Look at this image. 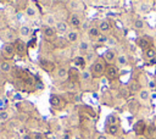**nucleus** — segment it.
<instances>
[{
    "label": "nucleus",
    "instance_id": "37",
    "mask_svg": "<svg viewBox=\"0 0 156 139\" xmlns=\"http://www.w3.org/2000/svg\"><path fill=\"white\" fill-rule=\"evenodd\" d=\"M107 124H116V117L115 116H108L107 117Z\"/></svg>",
    "mask_w": 156,
    "mask_h": 139
},
{
    "label": "nucleus",
    "instance_id": "36",
    "mask_svg": "<svg viewBox=\"0 0 156 139\" xmlns=\"http://www.w3.org/2000/svg\"><path fill=\"white\" fill-rule=\"evenodd\" d=\"M32 139H45V137L43 135V133L37 132V133H33L32 134Z\"/></svg>",
    "mask_w": 156,
    "mask_h": 139
},
{
    "label": "nucleus",
    "instance_id": "49",
    "mask_svg": "<svg viewBox=\"0 0 156 139\" xmlns=\"http://www.w3.org/2000/svg\"><path fill=\"white\" fill-rule=\"evenodd\" d=\"M155 44H156V40H155Z\"/></svg>",
    "mask_w": 156,
    "mask_h": 139
},
{
    "label": "nucleus",
    "instance_id": "48",
    "mask_svg": "<svg viewBox=\"0 0 156 139\" xmlns=\"http://www.w3.org/2000/svg\"><path fill=\"white\" fill-rule=\"evenodd\" d=\"M1 17H2V16H1V13H0V20H1Z\"/></svg>",
    "mask_w": 156,
    "mask_h": 139
},
{
    "label": "nucleus",
    "instance_id": "41",
    "mask_svg": "<svg viewBox=\"0 0 156 139\" xmlns=\"http://www.w3.org/2000/svg\"><path fill=\"white\" fill-rule=\"evenodd\" d=\"M96 139H107V137L105 135V134H98V137H96Z\"/></svg>",
    "mask_w": 156,
    "mask_h": 139
},
{
    "label": "nucleus",
    "instance_id": "32",
    "mask_svg": "<svg viewBox=\"0 0 156 139\" xmlns=\"http://www.w3.org/2000/svg\"><path fill=\"white\" fill-rule=\"evenodd\" d=\"M26 13H27L29 17H33V16L35 15V10H34L32 6H28V7L26 9Z\"/></svg>",
    "mask_w": 156,
    "mask_h": 139
},
{
    "label": "nucleus",
    "instance_id": "23",
    "mask_svg": "<svg viewBox=\"0 0 156 139\" xmlns=\"http://www.w3.org/2000/svg\"><path fill=\"white\" fill-rule=\"evenodd\" d=\"M55 44H56L57 46H60V48H65V46H67L68 40H67V39H63L62 37H60V38H56V39H55Z\"/></svg>",
    "mask_w": 156,
    "mask_h": 139
},
{
    "label": "nucleus",
    "instance_id": "2",
    "mask_svg": "<svg viewBox=\"0 0 156 139\" xmlns=\"http://www.w3.org/2000/svg\"><path fill=\"white\" fill-rule=\"evenodd\" d=\"M105 77L108 80H116L119 77V71L117 68V66L115 65H107L106 71H105Z\"/></svg>",
    "mask_w": 156,
    "mask_h": 139
},
{
    "label": "nucleus",
    "instance_id": "7",
    "mask_svg": "<svg viewBox=\"0 0 156 139\" xmlns=\"http://www.w3.org/2000/svg\"><path fill=\"white\" fill-rule=\"evenodd\" d=\"M50 105L54 107V109H62L65 106V101H62V99L58 96V95H55L52 94L50 96V100H49Z\"/></svg>",
    "mask_w": 156,
    "mask_h": 139
},
{
    "label": "nucleus",
    "instance_id": "20",
    "mask_svg": "<svg viewBox=\"0 0 156 139\" xmlns=\"http://www.w3.org/2000/svg\"><path fill=\"white\" fill-rule=\"evenodd\" d=\"M144 55H145L146 60H154V59H156V50L154 48H149L147 50L144 51Z\"/></svg>",
    "mask_w": 156,
    "mask_h": 139
},
{
    "label": "nucleus",
    "instance_id": "31",
    "mask_svg": "<svg viewBox=\"0 0 156 139\" xmlns=\"http://www.w3.org/2000/svg\"><path fill=\"white\" fill-rule=\"evenodd\" d=\"M80 78L83 79V80H90V78H91V73L89 72V71H83V73H80Z\"/></svg>",
    "mask_w": 156,
    "mask_h": 139
},
{
    "label": "nucleus",
    "instance_id": "42",
    "mask_svg": "<svg viewBox=\"0 0 156 139\" xmlns=\"http://www.w3.org/2000/svg\"><path fill=\"white\" fill-rule=\"evenodd\" d=\"M28 44H29V45H28V46H29V48H33V46H34V45H35V40H30V41H29V43H28Z\"/></svg>",
    "mask_w": 156,
    "mask_h": 139
},
{
    "label": "nucleus",
    "instance_id": "8",
    "mask_svg": "<svg viewBox=\"0 0 156 139\" xmlns=\"http://www.w3.org/2000/svg\"><path fill=\"white\" fill-rule=\"evenodd\" d=\"M43 35L45 39H55L56 38V29H54L52 27L50 26H45L43 28Z\"/></svg>",
    "mask_w": 156,
    "mask_h": 139
},
{
    "label": "nucleus",
    "instance_id": "46",
    "mask_svg": "<svg viewBox=\"0 0 156 139\" xmlns=\"http://www.w3.org/2000/svg\"><path fill=\"white\" fill-rule=\"evenodd\" d=\"M138 139H146L144 135H141V137H138Z\"/></svg>",
    "mask_w": 156,
    "mask_h": 139
},
{
    "label": "nucleus",
    "instance_id": "39",
    "mask_svg": "<svg viewBox=\"0 0 156 139\" xmlns=\"http://www.w3.org/2000/svg\"><path fill=\"white\" fill-rule=\"evenodd\" d=\"M68 4H69V7H72V9H77L78 7V2L77 1H69Z\"/></svg>",
    "mask_w": 156,
    "mask_h": 139
},
{
    "label": "nucleus",
    "instance_id": "47",
    "mask_svg": "<svg viewBox=\"0 0 156 139\" xmlns=\"http://www.w3.org/2000/svg\"><path fill=\"white\" fill-rule=\"evenodd\" d=\"M61 139H68V135H65V137H62Z\"/></svg>",
    "mask_w": 156,
    "mask_h": 139
},
{
    "label": "nucleus",
    "instance_id": "1",
    "mask_svg": "<svg viewBox=\"0 0 156 139\" xmlns=\"http://www.w3.org/2000/svg\"><path fill=\"white\" fill-rule=\"evenodd\" d=\"M106 62L105 60L102 59H96L93 65H91V70H90V73H91V77L94 78H100L102 74H105V71H106Z\"/></svg>",
    "mask_w": 156,
    "mask_h": 139
},
{
    "label": "nucleus",
    "instance_id": "19",
    "mask_svg": "<svg viewBox=\"0 0 156 139\" xmlns=\"http://www.w3.org/2000/svg\"><path fill=\"white\" fill-rule=\"evenodd\" d=\"M106 133L110 135H116L118 133V126L117 124H106Z\"/></svg>",
    "mask_w": 156,
    "mask_h": 139
},
{
    "label": "nucleus",
    "instance_id": "30",
    "mask_svg": "<svg viewBox=\"0 0 156 139\" xmlns=\"http://www.w3.org/2000/svg\"><path fill=\"white\" fill-rule=\"evenodd\" d=\"M139 10L141 12H149L151 10V5L150 4H146V2H141V5L139 6Z\"/></svg>",
    "mask_w": 156,
    "mask_h": 139
},
{
    "label": "nucleus",
    "instance_id": "34",
    "mask_svg": "<svg viewBox=\"0 0 156 139\" xmlns=\"http://www.w3.org/2000/svg\"><path fill=\"white\" fill-rule=\"evenodd\" d=\"M9 119V112L0 111V121H7Z\"/></svg>",
    "mask_w": 156,
    "mask_h": 139
},
{
    "label": "nucleus",
    "instance_id": "28",
    "mask_svg": "<svg viewBox=\"0 0 156 139\" xmlns=\"http://www.w3.org/2000/svg\"><path fill=\"white\" fill-rule=\"evenodd\" d=\"M133 26H134L135 29H143L144 28V21L140 20V18H138V20H135L133 22Z\"/></svg>",
    "mask_w": 156,
    "mask_h": 139
},
{
    "label": "nucleus",
    "instance_id": "33",
    "mask_svg": "<svg viewBox=\"0 0 156 139\" xmlns=\"http://www.w3.org/2000/svg\"><path fill=\"white\" fill-rule=\"evenodd\" d=\"M79 49H80V51H87L89 49V44L87 41H82L79 44Z\"/></svg>",
    "mask_w": 156,
    "mask_h": 139
},
{
    "label": "nucleus",
    "instance_id": "11",
    "mask_svg": "<svg viewBox=\"0 0 156 139\" xmlns=\"http://www.w3.org/2000/svg\"><path fill=\"white\" fill-rule=\"evenodd\" d=\"M144 137H145L146 139H155V138H156V127H155L154 124L146 126Z\"/></svg>",
    "mask_w": 156,
    "mask_h": 139
},
{
    "label": "nucleus",
    "instance_id": "25",
    "mask_svg": "<svg viewBox=\"0 0 156 139\" xmlns=\"http://www.w3.org/2000/svg\"><path fill=\"white\" fill-rule=\"evenodd\" d=\"M0 68H1V71L2 72H10L11 71V63L10 62H7V61H2L1 63H0Z\"/></svg>",
    "mask_w": 156,
    "mask_h": 139
},
{
    "label": "nucleus",
    "instance_id": "14",
    "mask_svg": "<svg viewBox=\"0 0 156 139\" xmlns=\"http://www.w3.org/2000/svg\"><path fill=\"white\" fill-rule=\"evenodd\" d=\"M55 29H56V32H58V33H66L67 29H68V23L65 22V21H58V22H56V24H55Z\"/></svg>",
    "mask_w": 156,
    "mask_h": 139
},
{
    "label": "nucleus",
    "instance_id": "22",
    "mask_svg": "<svg viewBox=\"0 0 156 139\" xmlns=\"http://www.w3.org/2000/svg\"><path fill=\"white\" fill-rule=\"evenodd\" d=\"M130 94H132V93H130V90H129L128 85H123V87H121V88H119V95H121L122 98L127 99V98H129V95H130Z\"/></svg>",
    "mask_w": 156,
    "mask_h": 139
},
{
    "label": "nucleus",
    "instance_id": "6",
    "mask_svg": "<svg viewBox=\"0 0 156 139\" xmlns=\"http://www.w3.org/2000/svg\"><path fill=\"white\" fill-rule=\"evenodd\" d=\"M13 46H15L16 52H17L18 55H21V56H23V55L26 54V51H27V44H26L23 40H21V39L15 40Z\"/></svg>",
    "mask_w": 156,
    "mask_h": 139
},
{
    "label": "nucleus",
    "instance_id": "21",
    "mask_svg": "<svg viewBox=\"0 0 156 139\" xmlns=\"http://www.w3.org/2000/svg\"><path fill=\"white\" fill-rule=\"evenodd\" d=\"M57 77H58V79L65 80V79L68 77V71H67L66 68H63V67H60V68L57 70Z\"/></svg>",
    "mask_w": 156,
    "mask_h": 139
},
{
    "label": "nucleus",
    "instance_id": "12",
    "mask_svg": "<svg viewBox=\"0 0 156 139\" xmlns=\"http://www.w3.org/2000/svg\"><path fill=\"white\" fill-rule=\"evenodd\" d=\"M68 24L71 26V27H73V28H79L80 27V24H82V21H80V18H79V16L78 15H71L69 16V18H68Z\"/></svg>",
    "mask_w": 156,
    "mask_h": 139
},
{
    "label": "nucleus",
    "instance_id": "4",
    "mask_svg": "<svg viewBox=\"0 0 156 139\" xmlns=\"http://www.w3.org/2000/svg\"><path fill=\"white\" fill-rule=\"evenodd\" d=\"M135 44L138 45L139 49H141L144 51L147 50L149 48H151V40L147 37H138L135 40Z\"/></svg>",
    "mask_w": 156,
    "mask_h": 139
},
{
    "label": "nucleus",
    "instance_id": "26",
    "mask_svg": "<svg viewBox=\"0 0 156 139\" xmlns=\"http://www.w3.org/2000/svg\"><path fill=\"white\" fill-rule=\"evenodd\" d=\"M29 33H30V28L28 26H21V28H20V35L27 37V35H29Z\"/></svg>",
    "mask_w": 156,
    "mask_h": 139
},
{
    "label": "nucleus",
    "instance_id": "16",
    "mask_svg": "<svg viewBox=\"0 0 156 139\" xmlns=\"http://www.w3.org/2000/svg\"><path fill=\"white\" fill-rule=\"evenodd\" d=\"M128 88H129L130 93H139L141 90V87H140L139 82H136V80H130L128 84Z\"/></svg>",
    "mask_w": 156,
    "mask_h": 139
},
{
    "label": "nucleus",
    "instance_id": "3",
    "mask_svg": "<svg viewBox=\"0 0 156 139\" xmlns=\"http://www.w3.org/2000/svg\"><path fill=\"white\" fill-rule=\"evenodd\" d=\"M16 50H15V46L13 44H10V43H6L1 46V54L5 59H12L13 55H15Z\"/></svg>",
    "mask_w": 156,
    "mask_h": 139
},
{
    "label": "nucleus",
    "instance_id": "44",
    "mask_svg": "<svg viewBox=\"0 0 156 139\" xmlns=\"http://www.w3.org/2000/svg\"><path fill=\"white\" fill-rule=\"evenodd\" d=\"M91 55H93V54H88V56H87V60H91Z\"/></svg>",
    "mask_w": 156,
    "mask_h": 139
},
{
    "label": "nucleus",
    "instance_id": "27",
    "mask_svg": "<svg viewBox=\"0 0 156 139\" xmlns=\"http://www.w3.org/2000/svg\"><path fill=\"white\" fill-rule=\"evenodd\" d=\"M73 62H74V65H77V66H79V67H82V68H84L85 67V60L83 59V57H76L74 60H73Z\"/></svg>",
    "mask_w": 156,
    "mask_h": 139
},
{
    "label": "nucleus",
    "instance_id": "9",
    "mask_svg": "<svg viewBox=\"0 0 156 139\" xmlns=\"http://www.w3.org/2000/svg\"><path fill=\"white\" fill-rule=\"evenodd\" d=\"M104 60H105V62H107L108 65H113V62L117 60L116 52H115L113 50H107V51H105V54H104Z\"/></svg>",
    "mask_w": 156,
    "mask_h": 139
},
{
    "label": "nucleus",
    "instance_id": "35",
    "mask_svg": "<svg viewBox=\"0 0 156 139\" xmlns=\"http://www.w3.org/2000/svg\"><path fill=\"white\" fill-rule=\"evenodd\" d=\"M46 23H48L46 26H50V27H51L52 24H56V22H55V20H54V17H52V16H50V15L46 17Z\"/></svg>",
    "mask_w": 156,
    "mask_h": 139
},
{
    "label": "nucleus",
    "instance_id": "15",
    "mask_svg": "<svg viewBox=\"0 0 156 139\" xmlns=\"http://www.w3.org/2000/svg\"><path fill=\"white\" fill-rule=\"evenodd\" d=\"M40 66H41V68H44V70L48 71V72H51V71L55 68L54 62L48 61V60H40Z\"/></svg>",
    "mask_w": 156,
    "mask_h": 139
},
{
    "label": "nucleus",
    "instance_id": "18",
    "mask_svg": "<svg viewBox=\"0 0 156 139\" xmlns=\"http://www.w3.org/2000/svg\"><path fill=\"white\" fill-rule=\"evenodd\" d=\"M99 30L100 32H108L110 29H111V24H110V22L108 21H106V20H104V21H100L99 22Z\"/></svg>",
    "mask_w": 156,
    "mask_h": 139
},
{
    "label": "nucleus",
    "instance_id": "38",
    "mask_svg": "<svg viewBox=\"0 0 156 139\" xmlns=\"http://www.w3.org/2000/svg\"><path fill=\"white\" fill-rule=\"evenodd\" d=\"M107 40H108L107 35H100V37L96 39V41H99V43H105V41H107Z\"/></svg>",
    "mask_w": 156,
    "mask_h": 139
},
{
    "label": "nucleus",
    "instance_id": "13",
    "mask_svg": "<svg viewBox=\"0 0 156 139\" xmlns=\"http://www.w3.org/2000/svg\"><path fill=\"white\" fill-rule=\"evenodd\" d=\"M100 35H101V32L99 30L98 27H89V28H88V37H89L91 40H96Z\"/></svg>",
    "mask_w": 156,
    "mask_h": 139
},
{
    "label": "nucleus",
    "instance_id": "5",
    "mask_svg": "<svg viewBox=\"0 0 156 139\" xmlns=\"http://www.w3.org/2000/svg\"><path fill=\"white\" fill-rule=\"evenodd\" d=\"M145 129H146V123H145L144 119H138V121L134 123V126H133V130H134V133H135L138 137L144 135Z\"/></svg>",
    "mask_w": 156,
    "mask_h": 139
},
{
    "label": "nucleus",
    "instance_id": "29",
    "mask_svg": "<svg viewBox=\"0 0 156 139\" xmlns=\"http://www.w3.org/2000/svg\"><path fill=\"white\" fill-rule=\"evenodd\" d=\"M116 61H117V63L121 65V66H126V65H127V57H126V55H118Z\"/></svg>",
    "mask_w": 156,
    "mask_h": 139
},
{
    "label": "nucleus",
    "instance_id": "43",
    "mask_svg": "<svg viewBox=\"0 0 156 139\" xmlns=\"http://www.w3.org/2000/svg\"><path fill=\"white\" fill-rule=\"evenodd\" d=\"M23 139H32V135H28V134H26V135H23Z\"/></svg>",
    "mask_w": 156,
    "mask_h": 139
},
{
    "label": "nucleus",
    "instance_id": "40",
    "mask_svg": "<svg viewBox=\"0 0 156 139\" xmlns=\"http://www.w3.org/2000/svg\"><path fill=\"white\" fill-rule=\"evenodd\" d=\"M149 88L156 89V82H150V83H149Z\"/></svg>",
    "mask_w": 156,
    "mask_h": 139
},
{
    "label": "nucleus",
    "instance_id": "17",
    "mask_svg": "<svg viewBox=\"0 0 156 139\" xmlns=\"http://www.w3.org/2000/svg\"><path fill=\"white\" fill-rule=\"evenodd\" d=\"M78 38H79V33L77 30H71L66 35V39L68 40V43H74L78 40Z\"/></svg>",
    "mask_w": 156,
    "mask_h": 139
},
{
    "label": "nucleus",
    "instance_id": "24",
    "mask_svg": "<svg viewBox=\"0 0 156 139\" xmlns=\"http://www.w3.org/2000/svg\"><path fill=\"white\" fill-rule=\"evenodd\" d=\"M138 95H139V99H140V100L145 101V100H147V99H149V96H150V93H149V90L141 89V90L138 93Z\"/></svg>",
    "mask_w": 156,
    "mask_h": 139
},
{
    "label": "nucleus",
    "instance_id": "10",
    "mask_svg": "<svg viewBox=\"0 0 156 139\" xmlns=\"http://www.w3.org/2000/svg\"><path fill=\"white\" fill-rule=\"evenodd\" d=\"M68 78H69V80H71L72 83H77V82L79 80V78H80L79 71H78L76 67L69 68V70H68Z\"/></svg>",
    "mask_w": 156,
    "mask_h": 139
},
{
    "label": "nucleus",
    "instance_id": "45",
    "mask_svg": "<svg viewBox=\"0 0 156 139\" xmlns=\"http://www.w3.org/2000/svg\"><path fill=\"white\" fill-rule=\"evenodd\" d=\"M0 107H4V104H2V100H0Z\"/></svg>",
    "mask_w": 156,
    "mask_h": 139
}]
</instances>
